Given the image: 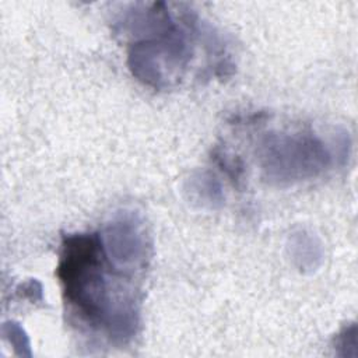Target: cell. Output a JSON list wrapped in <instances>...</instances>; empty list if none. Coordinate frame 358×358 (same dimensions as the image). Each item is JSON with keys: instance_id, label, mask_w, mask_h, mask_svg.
<instances>
[{"instance_id": "6da1fadb", "label": "cell", "mask_w": 358, "mask_h": 358, "mask_svg": "<svg viewBox=\"0 0 358 358\" xmlns=\"http://www.w3.org/2000/svg\"><path fill=\"white\" fill-rule=\"evenodd\" d=\"M105 268L99 234L63 238L57 277L66 301L90 326L105 330L112 341L126 344L136 336L140 324L136 291L122 284L130 282L131 277L112 266L109 274Z\"/></svg>"}, {"instance_id": "7a4b0ae2", "label": "cell", "mask_w": 358, "mask_h": 358, "mask_svg": "<svg viewBox=\"0 0 358 358\" xmlns=\"http://www.w3.org/2000/svg\"><path fill=\"white\" fill-rule=\"evenodd\" d=\"M119 25L134 39L129 46V67L137 80L164 88L180 78L192 50L164 3L140 4L126 11Z\"/></svg>"}, {"instance_id": "3957f363", "label": "cell", "mask_w": 358, "mask_h": 358, "mask_svg": "<svg viewBox=\"0 0 358 358\" xmlns=\"http://www.w3.org/2000/svg\"><path fill=\"white\" fill-rule=\"evenodd\" d=\"M256 154L263 176L277 186L315 179L334 161V152L320 137L303 131H270L259 140Z\"/></svg>"}, {"instance_id": "277c9868", "label": "cell", "mask_w": 358, "mask_h": 358, "mask_svg": "<svg viewBox=\"0 0 358 358\" xmlns=\"http://www.w3.org/2000/svg\"><path fill=\"white\" fill-rule=\"evenodd\" d=\"M106 260L117 271L134 277L150 259L151 245L140 220L130 214L113 218L99 232Z\"/></svg>"}, {"instance_id": "5b68a950", "label": "cell", "mask_w": 358, "mask_h": 358, "mask_svg": "<svg viewBox=\"0 0 358 358\" xmlns=\"http://www.w3.org/2000/svg\"><path fill=\"white\" fill-rule=\"evenodd\" d=\"M187 192L201 206L217 207L224 201L221 183L208 171L196 172L187 182Z\"/></svg>"}, {"instance_id": "8992f818", "label": "cell", "mask_w": 358, "mask_h": 358, "mask_svg": "<svg viewBox=\"0 0 358 358\" xmlns=\"http://www.w3.org/2000/svg\"><path fill=\"white\" fill-rule=\"evenodd\" d=\"M291 255L298 267L313 268L322 259V249L319 242L308 232L299 231L291 235Z\"/></svg>"}, {"instance_id": "52a82bcc", "label": "cell", "mask_w": 358, "mask_h": 358, "mask_svg": "<svg viewBox=\"0 0 358 358\" xmlns=\"http://www.w3.org/2000/svg\"><path fill=\"white\" fill-rule=\"evenodd\" d=\"M3 334L11 343V345L14 347V350L18 355H27V357L31 355L29 338L18 323H15V322L4 323L3 324Z\"/></svg>"}, {"instance_id": "ba28073f", "label": "cell", "mask_w": 358, "mask_h": 358, "mask_svg": "<svg viewBox=\"0 0 358 358\" xmlns=\"http://www.w3.org/2000/svg\"><path fill=\"white\" fill-rule=\"evenodd\" d=\"M214 158L217 161V164L222 168V171H225L234 180H239L241 175L243 172V166L241 164L239 159H236L235 157L217 150L214 152Z\"/></svg>"}, {"instance_id": "9c48e42d", "label": "cell", "mask_w": 358, "mask_h": 358, "mask_svg": "<svg viewBox=\"0 0 358 358\" xmlns=\"http://www.w3.org/2000/svg\"><path fill=\"white\" fill-rule=\"evenodd\" d=\"M336 347L337 350H344L341 355H347V347L355 350L357 347V327L355 324H351L350 327H345L337 337H336Z\"/></svg>"}]
</instances>
